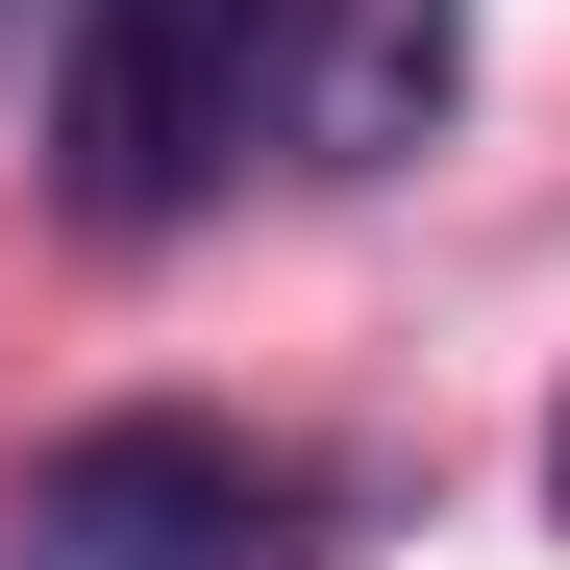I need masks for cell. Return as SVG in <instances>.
<instances>
[{
  "mask_svg": "<svg viewBox=\"0 0 570 570\" xmlns=\"http://www.w3.org/2000/svg\"><path fill=\"white\" fill-rule=\"evenodd\" d=\"M0 570H298V471L224 422H75L0 497Z\"/></svg>",
  "mask_w": 570,
  "mask_h": 570,
  "instance_id": "cell-2",
  "label": "cell"
},
{
  "mask_svg": "<svg viewBox=\"0 0 570 570\" xmlns=\"http://www.w3.org/2000/svg\"><path fill=\"white\" fill-rule=\"evenodd\" d=\"M546 521H570V422H546Z\"/></svg>",
  "mask_w": 570,
  "mask_h": 570,
  "instance_id": "cell-4",
  "label": "cell"
},
{
  "mask_svg": "<svg viewBox=\"0 0 570 570\" xmlns=\"http://www.w3.org/2000/svg\"><path fill=\"white\" fill-rule=\"evenodd\" d=\"M446 100H471V0H347V50H323V100H298V125H323L347 174H397Z\"/></svg>",
  "mask_w": 570,
  "mask_h": 570,
  "instance_id": "cell-3",
  "label": "cell"
},
{
  "mask_svg": "<svg viewBox=\"0 0 570 570\" xmlns=\"http://www.w3.org/2000/svg\"><path fill=\"white\" fill-rule=\"evenodd\" d=\"M298 26H323V0H75V26H50V199L100 248L199 224L224 149L298 125Z\"/></svg>",
  "mask_w": 570,
  "mask_h": 570,
  "instance_id": "cell-1",
  "label": "cell"
}]
</instances>
